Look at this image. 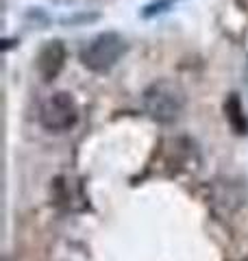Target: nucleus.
I'll use <instances>...</instances> for the list:
<instances>
[{"label": "nucleus", "instance_id": "nucleus-1", "mask_svg": "<svg viewBox=\"0 0 248 261\" xmlns=\"http://www.w3.org/2000/svg\"><path fill=\"white\" fill-rule=\"evenodd\" d=\"M142 107L151 120L168 124V122H175L183 113L185 92L181 89V85L172 83V81H155L144 89Z\"/></svg>", "mask_w": 248, "mask_h": 261}, {"label": "nucleus", "instance_id": "nucleus-2", "mask_svg": "<svg viewBox=\"0 0 248 261\" xmlns=\"http://www.w3.org/2000/svg\"><path fill=\"white\" fill-rule=\"evenodd\" d=\"M124 39L118 33H101L81 50V61L92 72H107L124 55Z\"/></svg>", "mask_w": 248, "mask_h": 261}, {"label": "nucleus", "instance_id": "nucleus-3", "mask_svg": "<svg viewBox=\"0 0 248 261\" xmlns=\"http://www.w3.org/2000/svg\"><path fill=\"white\" fill-rule=\"evenodd\" d=\"M77 118H79V107L68 92L53 94L39 109L41 126L48 128V130H55V133L72 128L77 124Z\"/></svg>", "mask_w": 248, "mask_h": 261}, {"label": "nucleus", "instance_id": "nucleus-4", "mask_svg": "<svg viewBox=\"0 0 248 261\" xmlns=\"http://www.w3.org/2000/svg\"><path fill=\"white\" fill-rule=\"evenodd\" d=\"M63 63H65V46L59 39L48 42L37 55V72L44 81L57 79V74L63 70Z\"/></svg>", "mask_w": 248, "mask_h": 261}, {"label": "nucleus", "instance_id": "nucleus-5", "mask_svg": "<svg viewBox=\"0 0 248 261\" xmlns=\"http://www.w3.org/2000/svg\"><path fill=\"white\" fill-rule=\"evenodd\" d=\"M242 200H244L242 190L231 181L220 183V185H216V190H213V205H216V209H220V214L235 211L242 205Z\"/></svg>", "mask_w": 248, "mask_h": 261}, {"label": "nucleus", "instance_id": "nucleus-6", "mask_svg": "<svg viewBox=\"0 0 248 261\" xmlns=\"http://www.w3.org/2000/svg\"><path fill=\"white\" fill-rule=\"evenodd\" d=\"M225 116L229 120L231 128H233L237 135H244L248 130V120L244 116V107H242V102H239V98L235 94L231 96L227 100V105H225Z\"/></svg>", "mask_w": 248, "mask_h": 261}, {"label": "nucleus", "instance_id": "nucleus-7", "mask_svg": "<svg viewBox=\"0 0 248 261\" xmlns=\"http://www.w3.org/2000/svg\"><path fill=\"white\" fill-rule=\"evenodd\" d=\"M244 261H248V257H246V259H244Z\"/></svg>", "mask_w": 248, "mask_h": 261}]
</instances>
